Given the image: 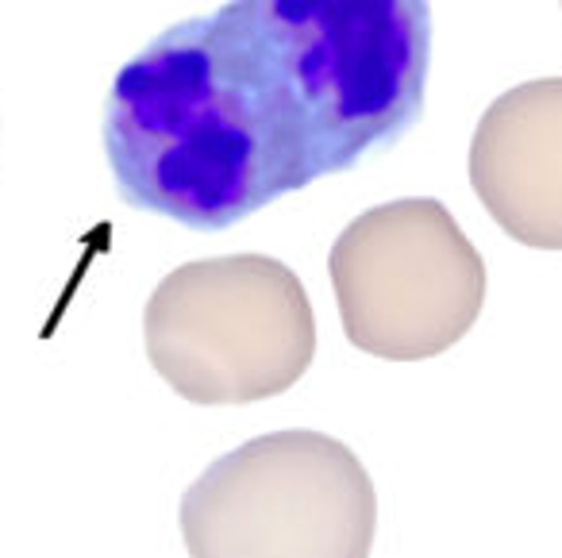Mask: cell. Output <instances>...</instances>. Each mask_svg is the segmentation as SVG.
I'll use <instances>...</instances> for the list:
<instances>
[{"label": "cell", "instance_id": "2", "mask_svg": "<svg viewBox=\"0 0 562 558\" xmlns=\"http://www.w3.org/2000/svg\"><path fill=\"white\" fill-rule=\"evenodd\" d=\"M143 343L155 373L189 404H255L308 373L316 316L301 278L278 258H201L147 297Z\"/></svg>", "mask_w": 562, "mask_h": 558}, {"label": "cell", "instance_id": "5", "mask_svg": "<svg viewBox=\"0 0 562 558\" xmlns=\"http://www.w3.org/2000/svg\"><path fill=\"white\" fill-rule=\"evenodd\" d=\"M470 186L508 239L562 250V78L513 86L482 112Z\"/></svg>", "mask_w": 562, "mask_h": 558}, {"label": "cell", "instance_id": "1", "mask_svg": "<svg viewBox=\"0 0 562 558\" xmlns=\"http://www.w3.org/2000/svg\"><path fill=\"white\" fill-rule=\"evenodd\" d=\"M428 0H227L120 66L104 158L124 204L224 232L397 147L424 116Z\"/></svg>", "mask_w": 562, "mask_h": 558}, {"label": "cell", "instance_id": "6", "mask_svg": "<svg viewBox=\"0 0 562 558\" xmlns=\"http://www.w3.org/2000/svg\"><path fill=\"white\" fill-rule=\"evenodd\" d=\"M559 4H562V0H559Z\"/></svg>", "mask_w": 562, "mask_h": 558}, {"label": "cell", "instance_id": "3", "mask_svg": "<svg viewBox=\"0 0 562 558\" xmlns=\"http://www.w3.org/2000/svg\"><path fill=\"white\" fill-rule=\"evenodd\" d=\"M178 524L189 558H370L378 493L347 443L293 427L220 455Z\"/></svg>", "mask_w": 562, "mask_h": 558}, {"label": "cell", "instance_id": "4", "mask_svg": "<svg viewBox=\"0 0 562 558\" xmlns=\"http://www.w3.org/2000/svg\"><path fill=\"white\" fill-rule=\"evenodd\" d=\"M339 320L362 355L424 362L451 350L485 304V263L443 201L367 209L328 255Z\"/></svg>", "mask_w": 562, "mask_h": 558}]
</instances>
